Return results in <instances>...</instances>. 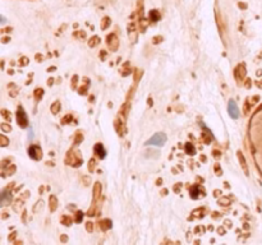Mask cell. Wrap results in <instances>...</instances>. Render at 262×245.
<instances>
[{
    "label": "cell",
    "instance_id": "obj_30",
    "mask_svg": "<svg viewBox=\"0 0 262 245\" xmlns=\"http://www.w3.org/2000/svg\"><path fill=\"white\" fill-rule=\"evenodd\" d=\"M9 141H8V138H5L4 135H0V146H8Z\"/></svg>",
    "mask_w": 262,
    "mask_h": 245
},
{
    "label": "cell",
    "instance_id": "obj_35",
    "mask_svg": "<svg viewBox=\"0 0 262 245\" xmlns=\"http://www.w3.org/2000/svg\"><path fill=\"white\" fill-rule=\"evenodd\" d=\"M100 58H101L102 60L106 59V51H105V50H101V52H100Z\"/></svg>",
    "mask_w": 262,
    "mask_h": 245
},
{
    "label": "cell",
    "instance_id": "obj_1",
    "mask_svg": "<svg viewBox=\"0 0 262 245\" xmlns=\"http://www.w3.org/2000/svg\"><path fill=\"white\" fill-rule=\"evenodd\" d=\"M65 162H67V165H70L73 167H78L82 165V156L78 152L69 151L67 155V158H65Z\"/></svg>",
    "mask_w": 262,
    "mask_h": 245
},
{
    "label": "cell",
    "instance_id": "obj_2",
    "mask_svg": "<svg viewBox=\"0 0 262 245\" xmlns=\"http://www.w3.org/2000/svg\"><path fill=\"white\" fill-rule=\"evenodd\" d=\"M166 139H167V137L164 133H156L144 144L146 146H164L165 142H166Z\"/></svg>",
    "mask_w": 262,
    "mask_h": 245
},
{
    "label": "cell",
    "instance_id": "obj_25",
    "mask_svg": "<svg viewBox=\"0 0 262 245\" xmlns=\"http://www.w3.org/2000/svg\"><path fill=\"white\" fill-rule=\"evenodd\" d=\"M202 139L208 144L210 142H211V134H210V132L207 130L206 133H202Z\"/></svg>",
    "mask_w": 262,
    "mask_h": 245
},
{
    "label": "cell",
    "instance_id": "obj_47",
    "mask_svg": "<svg viewBox=\"0 0 262 245\" xmlns=\"http://www.w3.org/2000/svg\"><path fill=\"white\" fill-rule=\"evenodd\" d=\"M220 193H221V191H220V190H215V194H214V195H216V197H217Z\"/></svg>",
    "mask_w": 262,
    "mask_h": 245
},
{
    "label": "cell",
    "instance_id": "obj_48",
    "mask_svg": "<svg viewBox=\"0 0 262 245\" xmlns=\"http://www.w3.org/2000/svg\"><path fill=\"white\" fill-rule=\"evenodd\" d=\"M166 193H167V190H166V189H164V190L161 191V194H162V195H166Z\"/></svg>",
    "mask_w": 262,
    "mask_h": 245
},
{
    "label": "cell",
    "instance_id": "obj_32",
    "mask_svg": "<svg viewBox=\"0 0 262 245\" xmlns=\"http://www.w3.org/2000/svg\"><path fill=\"white\" fill-rule=\"evenodd\" d=\"M162 40H164L162 36H155V37L152 38V42H153V44H160Z\"/></svg>",
    "mask_w": 262,
    "mask_h": 245
},
{
    "label": "cell",
    "instance_id": "obj_13",
    "mask_svg": "<svg viewBox=\"0 0 262 245\" xmlns=\"http://www.w3.org/2000/svg\"><path fill=\"white\" fill-rule=\"evenodd\" d=\"M49 203H50V211H51V212L56 211V208H58V199H56V197H54V195H50Z\"/></svg>",
    "mask_w": 262,
    "mask_h": 245
},
{
    "label": "cell",
    "instance_id": "obj_42",
    "mask_svg": "<svg viewBox=\"0 0 262 245\" xmlns=\"http://www.w3.org/2000/svg\"><path fill=\"white\" fill-rule=\"evenodd\" d=\"M212 155H215V157H220V152L219 151H214Z\"/></svg>",
    "mask_w": 262,
    "mask_h": 245
},
{
    "label": "cell",
    "instance_id": "obj_49",
    "mask_svg": "<svg viewBox=\"0 0 262 245\" xmlns=\"http://www.w3.org/2000/svg\"><path fill=\"white\" fill-rule=\"evenodd\" d=\"M36 59H37V60H42V56H41V55H37Z\"/></svg>",
    "mask_w": 262,
    "mask_h": 245
},
{
    "label": "cell",
    "instance_id": "obj_19",
    "mask_svg": "<svg viewBox=\"0 0 262 245\" xmlns=\"http://www.w3.org/2000/svg\"><path fill=\"white\" fill-rule=\"evenodd\" d=\"M238 158H239V161H240V165H242V167L244 168L246 174H248V168H247V165H246V160L243 158V155H242V152H238Z\"/></svg>",
    "mask_w": 262,
    "mask_h": 245
},
{
    "label": "cell",
    "instance_id": "obj_37",
    "mask_svg": "<svg viewBox=\"0 0 262 245\" xmlns=\"http://www.w3.org/2000/svg\"><path fill=\"white\" fill-rule=\"evenodd\" d=\"M77 79H78V77H77V76H74V77H73V82H72V87H73V88H76Z\"/></svg>",
    "mask_w": 262,
    "mask_h": 245
},
{
    "label": "cell",
    "instance_id": "obj_22",
    "mask_svg": "<svg viewBox=\"0 0 262 245\" xmlns=\"http://www.w3.org/2000/svg\"><path fill=\"white\" fill-rule=\"evenodd\" d=\"M42 96H44V90L42 88H37L35 91V100L36 101H40L41 98H42Z\"/></svg>",
    "mask_w": 262,
    "mask_h": 245
},
{
    "label": "cell",
    "instance_id": "obj_16",
    "mask_svg": "<svg viewBox=\"0 0 262 245\" xmlns=\"http://www.w3.org/2000/svg\"><path fill=\"white\" fill-rule=\"evenodd\" d=\"M60 107H61V106H60V102H59V101H55L54 103L51 105V107H50V109H51V112H52V114L56 115V114L60 111Z\"/></svg>",
    "mask_w": 262,
    "mask_h": 245
},
{
    "label": "cell",
    "instance_id": "obj_39",
    "mask_svg": "<svg viewBox=\"0 0 262 245\" xmlns=\"http://www.w3.org/2000/svg\"><path fill=\"white\" fill-rule=\"evenodd\" d=\"M20 64H22V65H27V64H28V59L27 58H22V59H20Z\"/></svg>",
    "mask_w": 262,
    "mask_h": 245
},
{
    "label": "cell",
    "instance_id": "obj_21",
    "mask_svg": "<svg viewBox=\"0 0 262 245\" xmlns=\"http://www.w3.org/2000/svg\"><path fill=\"white\" fill-rule=\"evenodd\" d=\"M217 203H219V206H229V204H230V198L223 197V198H220V199L217 200Z\"/></svg>",
    "mask_w": 262,
    "mask_h": 245
},
{
    "label": "cell",
    "instance_id": "obj_36",
    "mask_svg": "<svg viewBox=\"0 0 262 245\" xmlns=\"http://www.w3.org/2000/svg\"><path fill=\"white\" fill-rule=\"evenodd\" d=\"M42 204H44V202H42V200L37 202V207H36V208H35L33 211H35V212H37V211H38V207H40V208H42Z\"/></svg>",
    "mask_w": 262,
    "mask_h": 245
},
{
    "label": "cell",
    "instance_id": "obj_15",
    "mask_svg": "<svg viewBox=\"0 0 262 245\" xmlns=\"http://www.w3.org/2000/svg\"><path fill=\"white\" fill-rule=\"evenodd\" d=\"M101 194V184L100 183H96L95 186H93V199H97Z\"/></svg>",
    "mask_w": 262,
    "mask_h": 245
},
{
    "label": "cell",
    "instance_id": "obj_34",
    "mask_svg": "<svg viewBox=\"0 0 262 245\" xmlns=\"http://www.w3.org/2000/svg\"><path fill=\"white\" fill-rule=\"evenodd\" d=\"M86 229H87L88 232H91V231L93 230V223H92V222H87V223H86Z\"/></svg>",
    "mask_w": 262,
    "mask_h": 245
},
{
    "label": "cell",
    "instance_id": "obj_18",
    "mask_svg": "<svg viewBox=\"0 0 262 245\" xmlns=\"http://www.w3.org/2000/svg\"><path fill=\"white\" fill-rule=\"evenodd\" d=\"M100 44V37H97V36H93L90 41H88V46L90 47H95V46H97Z\"/></svg>",
    "mask_w": 262,
    "mask_h": 245
},
{
    "label": "cell",
    "instance_id": "obj_38",
    "mask_svg": "<svg viewBox=\"0 0 262 245\" xmlns=\"http://www.w3.org/2000/svg\"><path fill=\"white\" fill-rule=\"evenodd\" d=\"M86 91H87V86L79 88V94H86Z\"/></svg>",
    "mask_w": 262,
    "mask_h": 245
},
{
    "label": "cell",
    "instance_id": "obj_43",
    "mask_svg": "<svg viewBox=\"0 0 262 245\" xmlns=\"http://www.w3.org/2000/svg\"><path fill=\"white\" fill-rule=\"evenodd\" d=\"M52 83H54V79H52V78H50V79L47 81V84H49V86H51Z\"/></svg>",
    "mask_w": 262,
    "mask_h": 245
},
{
    "label": "cell",
    "instance_id": "obj_33",
    "mask_svg": "<svg viewBox=\"0 0 262 245\" xmlns=\"http://www.w3.org/2000/svg\"><path fill=\"white\" fill-rule=\"evenodd\" d=\"M2 129H3L4 132L8 133V132L12 130V128H10V125H8V124H3V125H2Z\"/></svg>",
    "mask_w": 262,
    "mask_h": 245
},
{
    "label": "cell",
    "instance_id": "obj_27",
    "mask_svg": "<svg viewBox=\"0 0 262 245\" xmlns=\"http://www.w3.org/2000/svg\"><path fill=\"white\" fill-rule=\"evenodd\" d=\"M82 141H83V135L81 134V132H77V134H76V139H74V146H78Z\"/></svg>",
    "mask_w": 262,
    "mask_h": 245
},
{
    "label": "cell",
    "instance_id": "obj_44",
    "mask_svg": "<svg viewBox=\"0 0 262 245\" xmlns=\"http://www.w3.org/2000/svg\"><path fill=\"white\" fill-rule=\"evenodd\" d=\"M5 22V18L3 15H0V23H4Z\"/></svg>",
    "mask_w": 262,
    "mask_h": 245
},
{
    "label": "cell",
    "instance_id": "obj_12",
    "mask_svg": "<svg viewBox=\"0 0 262 245\" xmlns=\"http://www.w3.org/2000/svg\"><path fill=\"white\" fill-rule=\"evenodd\" d=\"M110 227H111V221H110V220L105 218V220H101V221H100V229H101L102 231H106V230H109Z\"/></svg>",
    "mask_w": 262,
    "mask_h": 245
},
{
    "label": "cell",
    "instance_id": "obj_5",
    "mask_svg": "<svg viewBox=\"0 0 262 245\" xmlns=\"http://www.w3.org/2000/svg\"><path fill=\"white\" fill-rule=\"evenodd\" d=\"M12 199H13L12 193H10L8 189H5V190H3V191H0V207L10 204V203H12Z\"/></svg>",
    "mask_w": 262,
    "mask_h": 245
},
{
    "label": "cell",
    "instance_id": "obj_4",
    "mask_svg": "<svg viewBox=\"0 0 262 245\" xmlns=\"http://www.w3.org/2000/svg\"><path fill=\"white\" fill-rule=\"evenodd\" d=\"M106 44H108V46H109V49H110L111 51H117L118 47H119V40H118L117 35H115V33L108 35V37H106Z\"/></svg>",
    "mask_w": 262,
    "mask_h": 245
},
{
    "label": "cell",
    "instance_id": "obj_11",
    "mask_svg": "<svg viewBox=\"0 0 262 245\" xmlns=\"http://www.w3.org/2000/svg\"><path fill=\"white\" fill-rule=\"evenodd\" d=\"M149 18H150V20H152V22H157V20H160V18H161V14H160V12H159V10L153 9V10H151V12H150V14H149Z\"/></svg>",
    "mask_w": 262,
    "mask_h": 245
},
{
    "label": "cell",
    "instance_id": "obj_24",
    "mask_svg": "<svg viewBox=\"0 0 262 245\" xmlns=\"http://www.w3.org/2000/svg\"><path fill=\"white\" fill-rule=\"evenodd\" d=\"M95 167H96V161H95V158H91L90 161H88V170L91 173L95 171Z\"/></svg>",
    "mask_w": 262,
    "mask_h": 245
},
{
    "label": "cell",
    "instance_id": "obj_26",
    "mask_svg": "<svg viewBox=\"0 0 262 245\" xmlns=\"http://www.w3.org/2000/svg\"><path fill=\"white\" fill-rule=\"evenodd\" d=\"M129 38L132 42H135L137 41V33H135V31L133 29V26H132V31L129 29Z\"/></svg>",
    "mask_w": 262,
    "mask_h": 245
},
{
    "label": "cell",
    "instance_id": "obj_46",
    "mask_svg": "<svg viewBox=\"0 0 262 245\" xmlns=\"http://www.w3.org/2000/svg\"><path fill=\"white\" fill-rule=\"evenodd\" d=\"M156 183H157V185H161V183H162V180H161V179H157V182H156Z\"/></svg>",
    "mask_w": 262,
    "mask_h": 245
},
{
    "label": "cell",
    "instance_id": "obj_41",
    "mask_svg": "<svg viewBox=\"0 0 262 245\" xmlns=\"http://www.w3.org/2000/svg\"><path fill=\"white\" fill-rule=\"evenodd\" d=\"M219 234H220V235H223V234H225V230H224L223 227H220V229H219Z\"/></svg>",
    "mask_w": 262,
    "mask_h": 245
},
{
    "label": "cell",
    "instance_id": "obj_3",
    "mask_svg": "<svg viewBox=\"0 0 262 245\" xmlns=\"http://www.w3.org/2000/svg\"><path fill=\"white\" fill-rule=\"evenodd\" d=\"M17 123L19 126H22V128H26L28 125V120H27V115L23 110L22 106H19L18 110H17Z\"/></svg>",
    "mask_w": 262,
    "mask_h": 245
},
{
    "label": "cell",
    "instance_id": "obj_20",
    "mask_svg": "<svg viewBox=\"0 0 262 245\" xmlns=\"http://www.w3.org/2000/svg\"><path fill=\"white\" fill-rule=\"evenodd\" d=\"M205 213H206V209L205 208H198V209H194L193 212H192V215H196L197 217H203L205 216Z\"/></svg>",
    "mask_w": 262,
    "mask_h": 245
},
{
    "label": "cell",
    "instance_id": "obj_29",
    "mask_svg": "<svg viewBox=\"0 0 262 245\" xmlns=\"http://www.w3.org/2000/svg\"><path fill=\"white\" fill-rule=\"evenodd\" d=\"M140 27H141V31H142V32H146V28H147V22H146V20H144L143 18H141Z\"/></svg>",
    "mask_w": 262,
    "mask_h": 245
},
{
    "label": "cell",
    "instance_id": "obj_7",
    "mask_svg": "<svg viewBox=\"0 0 262 245\" xmlns=\"http://www.w3.org/2000/svg\"><path fill=\"white\" fill-rule=\"evenodd\" d=\"M28 155H29L31 158L36 160V161L42 158V151H41V148L38 146H31L28 148Z\"/></svg>",
    "mask_w": 262,
    "mask_h": 245
},
{
    "label": "cell",
    "instance_id": "obj_45",
    "mask_svg": "<svg viewBox=\"0 0 262 245\" xmlns=\"http://www.w3.org/2000/svg\"><path fill=\"white\" fill-rule=\"evenodd\" d=\"M61 241H63V243H65V241H67V236H65V235H63V236H61Z\"/></svg>",
    "mask_w": 262,
    "mask_h": 245
},
{
    "label": "cell",
    "instance_id": "obj_6",
    "mask_svg": "<svg viewBox=\"0 0 262 245\" xmlns=\"http://www.w3.org/2000/svg\"><path fill=\"white\" fill-rule=\"evenodd\" d=\"M228 112L230 115V118L232 119H238L239 118V109L235 103L234 100H230L229 101V105H228Z\"/></svg>",
    "mask_w": 262,
    "mask_h": 245
},
{
    "label": "cell",
    "instance_id": "obj_8",
    "mask_svg": "<svg viewBox=\"0 0 262 245\" xmlns=\"http://www.w3.org/2000/svg\"><path fill=\"white\" fill-rule=\"evenodd\" d=\"M206 195V191L205 189H202L200 185H193L191 188V198L192 199H198L200 197H205Z\"/></svg>",
    "mask_w": 262,
    "mask_h": 245
},
{
    "label": "cell",
    "instance_id": "obj_17",
    "mask_svg": "<svg viewBox=\"0 0 262 245\" xmlns=\"http://www.w3.org/2000/svg\"><path fill=\"white\" fill-rule=\"evenodd\" d=\"M110 23H111L110 18H109V17H105V18L101 20V29H102V31H105V29H106V28L110 26Z\"/></svg>",
    "mask_w": 262,
    "mask_h": 245
},
{
    "label": "cell",
    "instance_id": "obj_14",
    "mask_svg": "<svg viewBox=\"0 0 262 245\" xmlns=\"http://www.w3.org/2000/svg\"><path fill=\"white\" fill-rule=\"evenodd\" d=\"M184 150H185V153H187V155H189V156L196 155V148L193 147V144H192V143H185Z\"/></svg>",
    "mask_w": 262,
    "mask_h": 245
},
{
    "label": "cell",
    "instance_id": "obj_9",
    "mask_svg": "<svg viewBox=\"0 0 262 245\" xmlns=\"http://www.w3.org/2000/svg\"><path fill=\"white\" fill-rule=\"evenodd\" d=\"M234 76H235V78H237L238 82H240V81L244 79V77H246V67L243 65V64H239V65L235 68Z\"/></svg>",
    "mask_w": 262,
    "mask_h": 245
},
{
    "label": "cell",
    "instance_id": "obj_28",
    "mask_svg": "<svg viewBox=\"0 0 262 245\" xmlns=\"http://www.w3.org/2000/svg\"><path fill=\"white\" fill-rule=\"evenodd\" d=\"M73 120V118H72V115L70 114H68V115H65L64 118H63V120H61V123L63 124H68V123H70Z\"/></svg>",
    "mask_w": 262,
    "mask_h": 245
},
{
    "label": "cell",
    "instance_id": "obj_40",
    "mask_svg": "<svg viewBox=\"0 0 262 245\" xmlns=\"http://www.w3.org/2000/svg\"><path fill=\"white\" fill-rule=\"evenodd\" d=\"M76 36H78V37H82V38H85V37H86V33H85V32H79V33H76Z\"/></svg>",
    "mask_w": 262,
    "mask_h": 245
},
{
    "label": "cell",
    "instance_id": "obj_23",
    "mask_svg": "<svg viewBox=\"0 0 262 245\" xmlns=\"http://www.w3.org/2000/svg\"><path fill=\"white\" fill-rule=\"evenodd\" d=\"M60 221H61V223L64 226H70L72 225V218L69 217V216H63L61 218H60Z\"/></svg>",
    "mask_w": 262,
    "mask_h": 245
},
{
    "label": "cell",
    "instance_id": "obj_31",
    "mask_svg": "<svg viewBox=\"0 0 262 245\" xmlns=\"http://www.w3.org/2000/svg\"><path fill=\"white\" fill-rule=\"evenodd\" d=\"M83 220V212H77L76 213V222H81Z\"/></svg>",
    "mask_w": 262,
    "mask_h": 245
},
{
    "label": "cell",
    "instance_id": "obj_10",
    "mask_svg": "<svg viewBox=\"0 0 262 245\" xmlns=\"http://www.w3.org/2000/svg\"><path fill=\"white\" fill-rule=\"evenodd\" d=\"M93 152H95V155L101 160L106 157V151H105V147L101 143L95 144V147H93Z\"/></svg>",
    "mask_w": 262,
    "mask_h": 245
}]
</instances>
